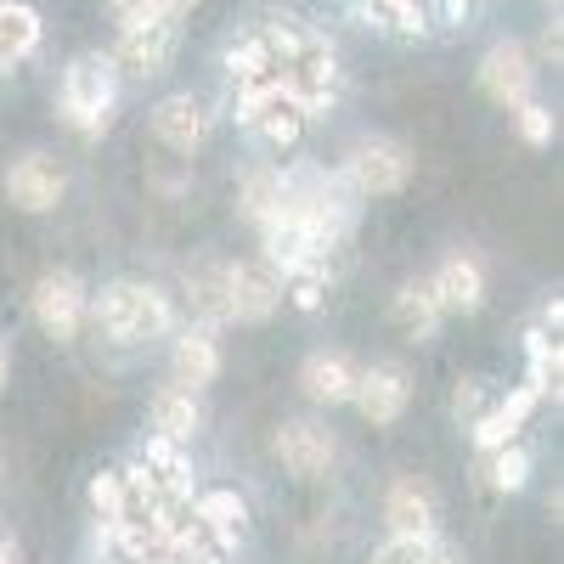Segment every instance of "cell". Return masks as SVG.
I'll return each mask as SVG.
<instances>
[{
    "mask_svg": "<svg viewBox=\"0 0 564 564\" xmlns=\"http://www.w3.org/2000/svg\"><path fill=\"white\" fill-rule=\"evenodd\" d=\"M90 327L108 334L113 345H148V339H170L175 334V305L164 289L135 276H113L90 294Z\"/></svg>",
    "mask_w": 564,
    "mask_h": 564,
    "instance_id": "obj_1",
    "label": "cell"
},
{
    "mask_svg": "<svg viewBox=\"0 0 564 564\" xmlns=\"http://www.w3.org/2000/svg\"><path fill=\"white\" fill-rule=\"evenodd\" d=\"M119 68L108 63V52H79L68 68H63V85H57V119L74 130V135H102L113 124V108H119Z\"/></svg>",
    "mask_w": 564,
    "mask_h": 564,
    "instance_id": "obj_2",
    "label": "cell"
},
{
    "mask_svg": "<svg viewBox=\"0 0 564 564\" xmlns=\"http://www.w3.org/2000/svg\"><path fill=\"white\" fill-rule=\"evenodd\" d=\"M339 181L350 198H395L412 181V153L395 135H356L339 164Z\"/></svg>",
    "mask_w": 564,
    "mask_h": 564,
    "instance_id": "obj_3",
    "label": "cell"
},
{
    "mask_svg": "<svg viewBox=\"0 0 564 564\" xmlns=\"http://www.w3.org/2000/svg\"><path fill=\"white\" fill-rule=\"evenodd\" d=\"M29 316L40 322V334H52L57 345H74L90 327V289H85V276L68 271V265L40 271L34 289H29Z\"/></svg>",
    "mask_w": 564,
    "mask_h": 564,
    "instance_id": "obj_4",
    "label": "cell"
},
{
    "mask_svg": "<svg viewBox=\"0 0 564 564\" xmlns=\"http://www.w3.org/2000/svg\"><path fill=\"white\" fill-rule=\"evenodd\" d=\"M238 124L260 141V148H271V153H289L294 141L305 135V108H300V97L289 85H260V90H243L238 97Z\"/></svg>",
    "mask_w": 564,
    "mask_h": 564,
    "instance_id": "obj_5",
    "label": "cell"
},
{
    "mask_svg": "<svg viewBox=\"0 0 564 564\" xmlns=\"http://www.w3.org/2000/svg\"><path fill=\"white\" fill-rule=\"evenodd\" d=\"M175 45H181V23L175 18L135 23V29H119L108 63L119 68V79H159L175 63Z\"/></svg>",
    "mask_w": 564,
    "mask_h": 564,
    "instance_id": "obj_6",
    "label": "cell"
},
{
    "mask_svg": "<svg viewBox=\"0 0 564 564\" xmlns=\"http://www.w3.org/2000/svg\"><path fill=\"white\" fill-rule=\"evenodd\" d=\"M271 452L294 480H322L339 457V441L322 417H282V430L271 435Z\"/></svg>",
    "mask_w": 564,
    "mask_h": 564,
    "instance_id": "obj_7",
    "label": "cell"
},
{
    "mask_svg": "<svg viewBox=\"0 0 564 564\" xmlns=\"http://www.w3.org/2000/svg\"><path fill=\"white\" fill-rule=\"evenodd\" d=\"M480 90L497 102V108H520L531 102V90H536V57H531V45L520 40H497L486 45V57H480Z\"/></svg>",
    "mask_w": 564,
    "mask_h": 564,
    "instance_id": "obj_8",
    "label": "cell"
},
{
    "mask_svg": "<svg viewBox=\"0 0 564 564\" xmlns=\"http://www.w3.org/2000/svg\"><path fill=\"white\" fill-rule=\"evenodd\" d=\"M63 193H68V170L52 159V153H23V159H12V170H7V204L12 209H23V215H52L57 204H63Z\"/></svg>",
    "mask_w": 564,
    "mask_h": 564,
    "instance_id": "obj_9",
    "label": "cell"
},
{
    "mask_svg": "<svg viewBox=\"0 0 564 564\" xmlns=\"http://www.w3.org/2000/svg\"><path fill=\"white\" fill-rule=\"evenodd\" d=\"M350 406L372 423V430H390V423H401L406 406H412V379H406V367H395V361H372V367H361V372H356V395H350Z\"/></svg>",
    "mask_w": 564,
    "mask_h": 564,
    "instance_id": "obj_10",
    "label": "cell"
},
{
    "mask_svg": "<svg viewBox=\"0 0 564 564\" xmlns=\"http://www.w3.org/2000/svg\"><path fill=\"white\" fill-rule=\"evenodd\" d=\"M226 300H231V322L260 327L282 305V276L265 260H226Z\"/></svg>",
    "mask_w": 564,
    "mask_h": 564,
    "instance_id": "obj_11",
    "label": "cell"
},
{
    "mask_svg": "<svg viewBox=\"0 0 564 564\" xmlns=\"http://www.w3.org/2000/svg\"><path fill=\"white\" fill-rule=\"evenodd\" d=\"M148 130H153L159 148H170V153H198L209 141V108L193 97V90H170V97L153 102Z\"/></svg>",
    "mask_w": 564,
    "mask_h": 564,
    "instance_id": "obj_12",
    "label": "cell"
},
{
    "mask_svg": "<svg viewBox=\"0 0 564 564\" xmlns=\"http://www.w3.org/2000/svg\"><path fill=\"white\" fill-rule=\"evenodd\" d=\"M435 520H441V502H435L430 480L395 475L384 486V525H390V536H435Z\"/></svg>",
    "mask_w": 564,
    "mask_h": 564,
    "instance_id": "obj_13",
    "label": "cell"
},
{
    "mask_svg": "<svg viewBox=\"0 0 564 564\" xmlns=\"http://www.w3.org/2000/svg\"><path fill=\"white\" fill-rule=\"evenodd\" d=\"M215 379H220V339L209 334V327H175V339H170V384L204 395Z\"/></svg>",
    "mask_w": 564,
    "mask_h": 564,
    "instance_id": "obj_14",
    "label": "cell"
},
{
    "mask_svg": "<svg viewBox=\"0 0 564 564\" xmlns=\"http://www.w3.org/2000/svg\"><path fill=\"white\" fill-rule=\"evenodd\" d=\"M536 406H542V395H536L531 384H513L508 395H491V406L468 423V435H475L480 452H497V446H508V441H520V430L531 423Z\"/></svg>",
    "mask_w": 564,
    "mask_h": 564,
    "instance_id": "obj_15",
    "label": "cell"
},
{
    "mask_svg": "<svg viewBox=\"0 0 564 564\" xmlns=\"http://www.w3.org/2000/svg\"><path fill=\"white\" fill-rule=\"evenodd\" d=\"M148 417H153V435L159 441H175V446H193L204 435V395L198 390H181V384H159L153 401H148Z\"/></svg>",
    "mask_w": 564,
    "mask_h": 564,
    "instance_id": "obj_16",
    "label": "cell"
},
{
    "mask_svg": "<svg viewBox=\"0 0 564 564\" xmlns=\"http://www.w3.org/2000/svg\"><path fill=\"white\" fill-rule=\"evenodd\" d=\"M356 372H361V367H356L345 350H311V356L300 361V390H305L311 406H350Z\"/></svg>",
    "mask_w": 564,
    "mask_h": 564,
    "instance_id": "obj_17",
    "label": "cell"
},
{
    "mask_svg": "<svg viewBox=\"0 0 564 564\" xmlns=\"http://www.w3.org/2000/svg\"><path fill=\"white\" fill-rule=\"evenodd\" d=\"M430 289H435V300H441L446 316H457V311L475 316L486 305V265L475 254H446L435 265V276H430Z\"/></svg>",
    "mask_w": 564,
    "mask_h": 564,
    "instance_id": "obj_18",
    "label": "cell"
},
{
    "mask_svg": "<svg viewBox=\"0 0 564 564\" xmlns=\"http://www.w3.org/2000/svg\"><path fill=\"white\" fill-rule=\"evenodd\" d=\"M226 79L238 85V97H243V90H260V85H276L282 79V57H276V45L265 40V29L238 34V40L226 45Z\"/></svg>",
    "mask_w": 564,
    "mask_h": 564,
    "instance_id": "obj_19",
    "label": "cell"
},
{
    "mask_svg": "<svg viewBox=\"0 0 564 564\" xmlns=\"http://www.w3.org/2000/svg\"><path fill=\"white\" fill-rule=\"evenodd\" d=\"M390 322L401 327V334H406L412 345H423V339H435V334H441L446 311H441V300H435V289H430V276L401 282L395 300H390Z\"/></svg>",
    "mask_w": 564,
    "mask_h": 564,
    "instance_id": "obj_20",
    "label": "cell"
},
{
    "mask_svg": "<svg viewBox=\"0 0 564 564\" xmlns=\"http://www.w3.org/2000/svg\"><path fill=\"white\" fill-rule=\"evenodd\" d=\"M186 305H193L198 327H209V334L231 327V300H226V260H198L193 271H186Z\"/></svg>",
    "mask_w": 564,
    "mask_h": 564,
    "instance_id": "obj_21",
    "label": "cell"
},
{
    "mask_svg": "<svg viewBox=\"0 0 564 564\" xmlns=\"http://www.w3.org/2000/svg\"><path fill=\"white\" fill-rule=\"evenodd\" d=\"M282 204H289V175H282L276 164H254V170L238 181V215H243L254 231H265V226L282 215Z\"/></svg>",
    "mask_w": 564,
    "mask_h": 564,
    "instance_id": "obj_22",
    "label": "cell"
},
{
    "mask_svg": "<svg viewBox=\"0 0 564 564\" xmlns=\"http://www.w3.org/2000/svg\"><path fill=\"white\" fill-rule=\"evenodd\" d=\"M40 34H45V23L29 0H0V79H7L23 57L40 52Z\"/></svg>",
    "mask_w": 564,
    "mask_h": 564,
    "instance_id": "obj_23",
    "label": "cell"
},
{
    "mask_svg": "<svg viewBox=\"0 0 564 564\" xmlns=\"http://www.w3.org/2000/svg\"><path fill=\"white\" fill-rule=\"evenodd\" d=\"M193 513L198 520L238 553L243 547V536H249V502L238 497V491H226V486H215V491H193Z\"/></svg>",
    "mask_w": 564,
    "mask_h": 564,
    "instance_id": "obj_24",
    "label": "cell"
},
{
    "mask_svg": "<svg viewBox=\"0 0 564 564\" xmlns=\"http://www.w3.org/2000/svg\"><path fill=\"white\" fill-rule=\"evenodd\" d=\"M531 452L520 446V441H508V446H497V452H480V480H486V491H497V497H513V491H525L531 486Z\"/></svg>",
    "mask_w": 564,
    "mask_h": 564,
    "instance_id": "obj_25",
    "label": "cell"
},
{
    "mask_svg": "<svg viewBox=\"0 0 564 564\" xmlns=\"http://www.w3.org/2000/svg\"><path fill=\"white\" fill-rule=\"evenodd\" d=\"M90 513H97V525H119L130 513V486H124V468H102L97 480H90Z\"/></svg>",
    "mask_w": 564,
    "mask_h": 564,
    "instance_id": "obj_26",
    "label": "cell"
},
{
    "mask_svg": "<svg viewBox=\"0 0 564 564\" xmlns=\"http://www.w3.org/2000/svg\"><path fill=\"white\" fill-rule=\"evenodd\" d=\"M525 356H531V372H525V384L547 401V395H558V339H547V334H525Z\"/></svg>",
    "mask_w": 564,
    "mask_h": 564,
    "instance_id": "obj_27",
    "label": "cell"
},
{
    "mask_svg": "<svg viewBox=\"0 0 564 564\" xmlns=\"http://www.w3.org/2000/svg\"><path fill=\"white\" fill-rule=\"evenodd\" d=\"M327 282H334V271H327V265H300V271L282 276V300H294L300 311H316L322 294H327Z\"/></svg>",
    "mask_w": 564,
    "mask_h": 564,
    "instance_id": "obj_28",
    "label": "cell"
},
{
    "mask_svg": "<svg viewBox=\"0 0 564 564\" xmlns=\"http://www.w3.org/2000/svg\"><path fill=\"white\" fill-rule=\"evenodd\" d=\"M513 130H520V141H525V148H553L558 119H553V108H542V102L531 97V102H520V108H513Z\"/></svg>",
    "mask_w": 564,
    "mask_h": 564,
    "instance_id": "obj_29",
    "label": "cell"
},
{
    "mask_svg": "<svg viewBox=\"0 0 564 564\" xmlns=\"http://www.w3.org/2000/svg\"><path fill=\"white\" fill-rule=\"evenodd\" d=\"M435 558V536H390L372 547V564H430Z\"/></svg>",
    "mask_w": 564,
    "mask_h": 564,
    "instance_id": "obj_30",
    "label": "cell"
},
{
    "mask_svg": "<svg viewBox=\"0 0 564 564\" xmlns=\"http://www.w3.org/2000/svg\"><path fill=\"white\" fill-rule=\"evenodd\" d=\"M486 406H491V390H486V379H463V384L452 390V417L463 423V430H468V423H475Z\"/></svg>",
    "mask_w": 564,
    "mask_h": 564,
    "instance_id": "obj_31",
    "label": "cell"
},
{
    "mask_svg": "<svg viewBox=\"0 0 564 564\" xmlns=\"http://www.w3.org/2000/svg\"><path fill=\"white\" fill-rule=\"evenodd\" d=\"M108 12H113V23H119V29H135V23H159V18H170V12H164V0H108Z\"/></svg>",
    "mask_w": 564,
    "mask_h": 564,
    "instance_id": "obj_32",
    "label": "cell"
},
{
    "mask_svg": "<svg viewBox=\"0 0 564 564\" xmlns=\"http://www.w3.org/2000/svg\"><path fill=\"white\" fill-rule=\"evenodd\" d=\"M0 564H23V542L7 525H0Z\"/></svg>",
    "mask_w": 564,
    "mask_h": 564,
    "instance_id": "obj_33",
    "label": "cell"
},
{
    "mask_svg": "<svg viewBox=\"0 0 564 564\" xmlns=\"http://www.w3.org/2000/svg\"><path fill=\"white\" fill-rule=\"evenodd\" d=\"M542 57H547V63H558V23H547V29H542Z\"/></svg>",
    "mask_w": 564,
    "mask_h": 564,
    "instance_id": "obj_34",
    "label": "cell"
},
{
    "mask_svg": "<svg viewBox=\"0 0 564 564\" xmlns=\"http://www.w3.org/2000/svg\"><path fill=\"white\" fill-rule=\"evenodd\" d=\"M7 379H12V339L0 334V390H7Z\"/></svg>",
    "mask_w": 564,
    "mask_h": 564,
    "instance_id": "obj_35",
    "label": "cell"
},
{
    "mask_svg": "<svg viewBox=\"0 0 564 564\" xmlns=\"http://www.w3.org/2000/svg\"><path fill=\"white\" fill-rule=\"evenodd\" d=\"M430 564H463V553L446 547V542H435V558H430Z\"/></svg>",
    "mask_w": 564,
    "mask_h": 564,
    "instance_id": "obj_36",
    "label": "cell"
},
{
    "mask_svg": "<svg viewBox=\"0 0 564 564\" xmlns=\"http://www.w3.org/2000/svg\"><path fill=\"white\" fill-rule=\"evenodd\" d=\"M193 7H198V0H164V12H170V18H181V12H193Z\"/></svg>",
    "mask_w": 564,
    "mask_h": 564,
    "instance_id": "obj_37",
    "label": "cell"
},
{
    "mask_svg": "<svg viewBox=\"0 0 564 564\" xmlns=\"http://www.w3.org/2000/svg\"><path fill=\"white\" fill-rule=\"evenodd\" d=\"M0 486H7V463H0Z\"/></svg>",
    "mask_w": 564,
    "mask_h": 564,
    "instance_id": "obj_38",
    "label": "cell"
}]
</instances>
